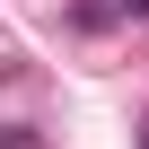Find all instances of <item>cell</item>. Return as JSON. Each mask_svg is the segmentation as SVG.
<instances>
[{
    "label": "cell",
    "mask_w": 149,
    "mask_h": 149,
    "mask_svg": "<svg viewBox=\"0 0 149 149\" xmlns=\"http://www.w3.org/2000/svg\"><path fill=\"white\" fill-rule=\"evenodd\" d=\"M114 9H123V18H149V0H114Z\"/></svg>",
    "instance_id": "cell-1"
}]
</instances>
